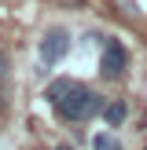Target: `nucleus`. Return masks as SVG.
Here are the masks:
<instances>
[{
    "mask_svg": "<svg viewBox=\"0 0 147 150\" xmlns=\"http://www.w3.org/2000/svg\"><path fill=\"white\" fill-rule=\"evenodd\" d=\"M4 77H7V55L0 51V81H4Z\"/></svg>",
    "mask_w": 147,
    "mask_h": 150,
    "instance_id": "nucleus-7",
    "label": "nucleus"
},
{
    "mask_svg": "<svg viewBox=\"0 0 147 150\" xmlns=\"http://www.w3.org/2000/svg\"><path fill=\"white\" fill-rule=\"evenodd\" d=\"M70 84H74V81H70V77H59V81H51V84H48V92H44V99H48V103H51V106H55V103H59V99H63V95H66V92H70Z\"/></svg>",
    "mask_w": 147,
    "mask_h": 150,
    "instance_id": "nucleus-5",
    "label": "nucleus"
},
{
    "mask_svg": "<svg viewBox=\"0 0 147 150\" xmlns=\"http://www.w3.org/2000/svg\"><path fill=\"white\" fill-rule=\"evenodd\" d=\"M66 51H70V33L63 26L44 29V37H41V66H55Z\"/></svg>",
    "mask_w": 147,
    "mask_h": 150,
    "instance_id": "nucleus-3",
    "label": "nucleus"
},
{
    "mask_svg": "<svg viewBox=\"0 0 147 150\" xmlns=\"http://www.w3.org/2000/svg\"><path fill=\"white\" fill-rule=\"evenodd\" d=\"M55 150H70V146H55Z\"/></svg>",
    "mask_w": 147,
    "mask_h": 150,
    "instance_id": "nucleus-8",
    "label": "nucleus"
},
{
    "mask_svg": "<svg viewBox=\"0 0 147 150\" xmlns=\"http://www.w3.org/2000/svg\"><path fill=\"white\" fill-rule=\"evenodd\" d=\"M129 117V106H125V99H114L103 106V121H107V128H121V121Z\"/></svg>",
    "mask_w": 147,
    "mask_h": 150,
    "instance_id": "nucleus-4",
    "label": "nucleus"
},
{
    "mask_svg": "<svg viewBox=\"0 0 147 150\" xmlns=\"http://www.w3.org/2000/svg\"><path fill=\"white\" fill-rule=\"evenodd\" d=\"M129 66V51H125L121 40H107L103 44V55H99V77L103 81H118Z\"/></svg>",
    "mask_w": 147,
    "mask_h": 150,
    "instance_id": "nucleus-2",
    "label": "nucleus"
},
{
    "mask_svg": "<svg viewBox=\"0 0 147 150\" xmlns=\"http://www.w3.org/2000/svg\"><path fill=\"white\" fill-rule=\"evenodd\" d=\"M99 110H103V95H96L88 84H77V81H74L70 92L55 103V114L63 117V121H74V125H77V121H88V117L99 114Z\"/></svg>",
    "mask_w": 147,
    "mask_h": 150,
    "instance_id": "nucleus-1",
    "label": "nucleus"
},
{
    "mask_svg": "<svg viewBox=\"0 0 147 150\" xmlns=\"http://www.w3.org/2000/svg\"><path fill=\"white\" fill-rule=\"evenodd\" d=\"M92 146L96 150H125L121 143H118V136H110V132H99V136L92 139Z\"/></svg>",
    "mask_w": 147,
    "mask_h": 150,
    "instance_id": "nucleus-6",
    "label": "nucleus"
}]
</instances>
